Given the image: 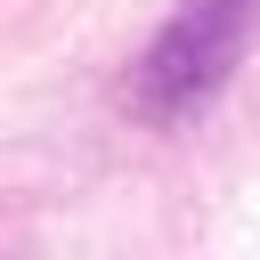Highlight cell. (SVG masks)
I'll list each match as a JSON object with an SVG mask.
<instances>
[{"mask_svg": "<svg viewBox=\"0 0 260 260\" xmlns=\"http://www.w3.org/2000/svg\"><path fill=\"white\" fill-rule=\"evenodd\" d=\"M252 16H260V0H179L171 24L154 32L146 65H138V106H146V114H187V106H203V98L228 81Z\"/></svg>", "mask_w": 260, "mask_h": 260, "instance_id": "obj_1", "label": "cell"}]
</instances>
